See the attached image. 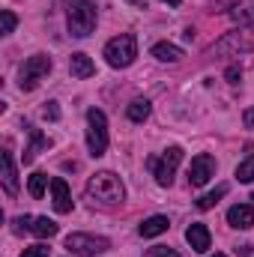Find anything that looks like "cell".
Returning a JSON list of instances; mask_svg holds the SVG:
<instances>
[{
	"mask_svg": "<svg viewBox=\"0 0 254 257\" xmlns=\"http://www.w3.org/2000/svg\"><path fill=\"white\" fill-rule=\"evenodd\" d=\"M236 251H239L242 257H251V245H242V248H236Z\"/></svg>",
	"mask_w": 254,
	"mask_h": 257,
	"instance_id": "cell-30",
	"label": "cell"
},
{
	"mask_svg": "<svg viewBox=\"0 0 254 257\" xmlns=\"http://www.w3.org/2000/svg\"><path fill=\"white\" fill-rule=\"evenodd\" d=\"M227 224L239 227V230L254 227V203H236V206H230L227 209Z\"/></svg>",
	"mask_w": 254,
	"mask_h": 257,
	"instance_id": "cell-9",
	"label": "cell"
},
{
	"mask_svg": "<svg viewBox=\"0 0 254 257\" xmlns=\"http://www.w3.org/2000/svg\"><path fill=\"white\" fill-rule=\"evenodd\" d=\"M186 242H189L194 251H209V245H212V236H209V227L206 224H189V230H186Z\"/></svg>",
	"mask_w": 254,
	"mask_h": 257,
	"instance_id": "cell-10",
	"label": "cell"
},
{
	"mask_svg": "<svg viewBox=\"0 0 254 257\" xmlns=\"http://www.w3.org/2000/svg\"><path fill=\"white\" fill-rule=\"evenodd\" d=\"M126 114H129L132 123H144V120L150 117V102H147V99H135V102L129 105Z\"/></svg>",
	"mask_w": 254,
	"mask_h": 257,
	"instance_id": "cell-19",
	"label": "cell"
},
{
	"mask_svg": "<svg viewBox=\"0 0 254 257\" xmlns=\"http://www.w3.org/2000/svg\"><path fill=\"white\" fill-rule=\"evenodd\" d=\"M12 224H15V233H24V230L33 227V218H30V215H21V218H15Z\"/></svg>",
	"mask_w": 254,
	"mask_h": 257,
	"instance_id": "cell-27",
	"label": "cell"
},
{
	"mask_svg": "<svg viewBox=\"0 0 254 257\" xmlns=\"http://www.w3.org/2000/svg\"><path fill=\"white\" fill-rule=\"evenodd\" d=\"M251 200H254V194H251Z\"/></svg>",
	"mask_w": 254,
	"mask_h": 257,
	"instance_id": "cell-34",
	"label": "cell"
},
{
	"mask_svg": "<svg viewBox=\"0 0 254 257\" xmlns=\"http://www.w3.org/2000/svg\"><path fill=\"white\" fill-rule=\"evenodd\" d=\"M224 194H227V186H218L215 192H206L200 200H197V209H212V206H215V203H218Z\"/></svg>",
	"mask_w": 254,
	"mask_h": 257,
	"instance_id": "cell-20",
	"label": "cell"
},
{
	"mask_svg": "<svg viewBox=\"0 0 254 257\" xmlns=\"http://www.w3.org/2000/svg\"><path fill=\"white\" fill-rule=\"evenodd\" d=\"M0 21H3V33L9 36L12 30H15V24H18V18H15V12H9V9H3V15H0Z\"/></svg>",
	"mask_w": 254,
	"mask_h": 257,
	"instance_id": "cell-23",
	"label": "cell"
},
{
	"mask_svg": "<svg viewBox=\"0 0 254 257\" xmlns=\"http://www.w3.org/2000/svg\"><path fill=\"white\" fill-rule=\"evenodd\" d=\"M135 57H138V42H135L132 33H120V36H114V39L105 45V60L114 66V69L132 66Z\"/></svg>",
	"mask_w": 254,
	"mask_h": 257,
	"instance_id": "cell-3",
	"label": "cell"
},
{
	"mask_svg": "<svg viewBox=\"0 0 254 257\" xmlns=\"http://www.w3.org/2000/svg\"><path fill=\"white\" fill-rule=\"evenodd\" d=\"M42 117H45V120H51V123H54V120H60V108H57V102H48V105L42 108Z\"/></svg>",
	"mask_w": 254,
	"mask_h": 257,
	"instance_id": "cell-26",
	"label": "cell"
},
{
	"mask_svg": "<svg viewBox=\"0 0 254 257\" xmlns=\"http://www.w3.org/2000/svg\"><path fill=\"white\" fill-rule=\"evenodd\" d=\"M144 257H180V254H177L174 248H168V245H153Z\"/></svg>",
	"mask_w": 254,
	"mask_h": 257,
	"instance_id": "cell-24",
	"label": "cell"
},
{
	"mask_svg": "<svg viewBox=\"0 0 254 257\" xmlns=\"http://www.w3.org/2000/svg\"><path fill=\"white\" fill-rule=\"evenodd\" d=\"M57 221H51L48 215H42V218H33V227H30V233L33 236H39V239H51V236H57Z\"/></svg>",
	"mask_w": 254,
	"mask_h": 257,
	"instance_id": "cell-17",
	"label": "cell"
},
{
	"mask_svg": "<svg viewBox=\"0 0 254 257\" xmlns=\"http://www.w3.org/2000/svg\"><path fill=\"white\" fill-rule=\"evenodd\" d=\"M215 257H227V254H215Z\"/></svg>",
	"mask_w": 254,
	"mask_h": 257,
	"instance_id": "cell-33",
	"label": "cell"
},
{
	"mask_svg": "<svg viewBox=\"0 0 254 257\" xmlns=\"http://www.w3.org/2000/svg\"><path fill=\"white\" fill-rule=\"evenodd\" d=\"M239 78H242V69H239V66H230V69H227V81H230V84H236Z\"/></svg>",
	"mask_w": 254,
	"mask_h": 257,
	"instance_id": "cell-28",
	"label": "cell"
},
{
	"mask_svg": "<svg viewBox=\"0 0 254 257\" xmlns=\"http://www.w3.org/2000/svg\"><path fill=\"white\" fill-rule=\"evenodd\" d=\"M162 3H168V6H180L183 0H162Z\"/></svg>",
	"mask_w": 254,
	"mask_h": 257,
	"instance_id": "cell-32",
	"label": "cell"
},
{
	"mask_svg": "<svg viewBox=\"0 0 254 257\" xmlns=\"http://www.w3.org/2000/svg\"><path fill=\"white\" fill-rule=\"evenodd\" d=\"M66 21L69 33L84 39L96 30V3L93 0H66Z\"/></svg>",
	"mask_w": 254,
	"mask_h": 257,
	"instance_id": "cell-1",
	"label": "cell"
},
{
	"mask_svg": "<svg viewBox=\"0 0 254 257\" xmlns=\"http://www.w3.org/2000/svg\"><path fill=\"white\" fill-rule=\"evenodd\" d=\"M69 72H72V78H93L96 75V66L93 60L87 57V54H72V60H69Z\"/></svg>",
	"mask_w": 254,
	"mask_h": 257,
	"instance_id": "cell-13",
	"label": "cell"
},
{
	"mask_svg": "<svg viewBox=\"0 0 254 257\" xmlns=\"http://www.w3.org/2000/svg\"><path fill=\"white\" fill-rule=\"evenodd\" d=\"M236 180H239V183H254V156H248L245 162H239V168H236Z\"/></svg>",
	"mask_w": 254,
	"mask_h": 257,
	"instance_id": "cell-22",
	"label": "cell"
},
{
	"mask_svg": "<svg viewBox=\"0 0 254 257\" xmlns=\"http://www.w3.org/2000/svg\"><path fill=\"white\" fill-rule=\"evenodd\" d=\"M48 72H51V57H45V54H33L27 63L21 66V90H33Z\"/></svg>",
	"mask_w": 254,
	"mask_h": 257,
	"instance_id": "cell-7",
	"label": "cell"
},
{
	"mask_svg": "<svg viewBox=\"0 0 254 257\" xmlns=\"http://www.w3.org/2000/svg\"><path fill=\"white\" fill-rule=\"evenodd\" d=\"M180 162H183V150H180V147H168L162 159H150V168H153V174H156V183H159V186H171V183H174V174H177V168H180Z\"/></svg>",
	"mask_w": 254,
	"mask_h": 257,
	"instance_id": "cell-5",
	"label": "cell"
},
{
	"mask_svg": "<svg viewBox=\"0 0 254 257\" xmlns=\"http://www.w3.org/2000/svg\"><path fill=\"white\" fill-rule=\"evenodd\" d=\"M51 194H54V209H57L60 215L72 212V194H69V186H66V180L54 177V180H51Z\"/></svg>",
	"mask_w": 254,
	"mask_h": 257,
	"instance_id": "cell-11",
	"label": "cell"
},
{
	"mask_svg": "<svg viewBox=\"0 0 254 257\" xmlns=\"http://www.w3.org/2000/svg\"><path fill=\"white\" fill-rule=\"evenodd\" d=\"M108 245L111 242L105 236H93V233H69L66 236V248L78 257H93V254H99V251H105Z\"/></svg>",
	"mask_w": 254,
	"mask_h": 257,
	"instance_id": "cell-6",
	"label": "cell"
},
{
	"mask_svg": "<svg viewBox=\"0 0 254 257\" xmlns=\"http://www.w3.org/2000/svg\"><path fill=\"white\" fill-rule=\"evenodd\" d=\"M245 126L254 128V108H248V111H245Z\"/></svg>",
	"mask_w": 254,
	"mask_h": 257,
	"instance_id": "cell-29",
	"label": "cell"
},
{
	"mask_svg": "<svg viewBox=\"0 0 254 257\" xmlns=\"http://www.w3.org/2000/svg\"><path fill=\"white\" fill-rule=\"evenodd\" d=\"M168 227H171V221H168L165 215H153V218H147V221L138 227V233H141L144 239H153V236H162Z\"/></svg>",
	"mask_w": 254,
	"mask_h": 257,
	"instance_id": "cell-14",
	"label": "cell"
},
{
	"mask_svg": "<svg viewBox=\"0 0 254 257\" xmlns=\"http://www.w3.org/2000/svg\"><path fill=\"white\" fill-rule=\"evenodd\" d=\"M123 183H120V177L117 174H111V171H102V174H96V177H90V183H87V197L96 203H120L123 200Z\"/></svg>",
	"mask_w": 254,
	"mask_h": 257,
	"instance_id": "cell-2",
	"label": "cell"
},
{
	"mask_svg": "<svg viewBox=\"0 0 254 257\" xmlns=\"http://www.w3.org/2000/svg\"><path fill=\"white\" fill-rule=\"evenodd\" d=\"M215 177V159L209 156V153H200V156H194L189 165V183L194 189H200V186H206L209 180Z\"/></svg>",
	"mask_w": 254,
	"mask_h": 257,
	"instance_id": "cell-8",
	"label": "cell"
},
{
	"mask_svg": "<svg viewBox=\"0 0 254 257\" xmlns=\"http://www.w3.org/2000/svg\"><path fill=\"white\" fill-rule=\"evenodd\" d=\"M45 186H48V177H45L42 171H36V174L30 177V186H27V189H30V197H36V200H39V197L45 194Z\"/></svg>",
	"mask_w": 254,
	"mask_h": 257,
	"instance_id": "cell-21",
	"label": "cell"
},
{
	"mask_svg": "<svg viewBox=\"0 0 254 257\" xmlns=\"http://www.w3.org/2000/svg\"><path fill=\"white\" fill-rule=\"evenodd\" d=\"M153 57L162 60V63H177L183 57V48H177L171 42H159V45H153Z\"/></svg>",
	"mask_w": 254,
	"mask_h": 257,
	"instance_id": "cell-16",
	"label": "cell"
},
{
	"mask_svg": "<svg viewBox=\"0 0 254 257\" xmlns=\"http://www.w3.org/2000/svg\"><path fill=\"white\" fill-rule=\"evenodd\" d=\"M87 147H90V156L93 159H99V156H105V150H108V120H105V114L99 111V108H90L87 111Z\"/></svg>",
	"mask_w": 254,
	"mask_h": 257,
	"instance_id": "cell-4",
	"label": "cell"
},
{
	"mask_svg": "<svg viewBox=\"0 0 254 257\" xmlns=\"http://www.w3.org/2000/svg\"><path fill=\"white\" fill-rule=\"evenodd\" d=\"M42 147H48V138L39 132V128H30V147L24 150V165H30L36 156H39V150Z\"/></svg>",
	"mask_w": 254,
	"mask_h": 257,
	"instance_id": "cell-18",
	"label": "cell"
},
{
	"mask_svg": "<svg viewBox=\"0 0 254 257\" xmlns=\"http://www.w3.org/2000/svg\"><path fill=\"white\" fill-rule=\"evenodd\" d=\"M129 3H132V6H141V9L147 6V0H129Z\"/></svg>",
	"mask_w": 254,
	"mask_h": 257,
	"instance_id": "cell-31",
	"label": "cell"
},
{
	"mask_svg": "<svg viewBox=\"0 0 254 257\" xmlns=\"http://www.w3.org/2000/svg\"><path fill=\"white\" fill-rule=\"evenodd\" d=\"M230 21H233V24H242V27L254 24V0H239V3L230 9Z\"/></svg>",
	"mask_w": 254,
	"mask_h": 257,
	"instance_id": "cell-15",
	"label": "cell"
},
{
	"mask_svg": "<svg viewBox=\"0 0 254 257\" xmlns=\"http://www.w3.org/2000/svg\"><path fill=\"white\" fill-rule=\"evenodd\" d=\"M0 162H3V186H6V194L15 197L18 194V174H15L12 153H0Z\"/></svg>",
	"mask_w": 254,
	"mask_h": 257,
	"instance_id": "cell-12",
	"label": "cell"
},
{
	"mask_svg": "<svg viewBox=\"0 0 254 257\" xmlns=\"http://www.w3.org/2000/svg\"><path fill=\"white\" fill-rule=\"evenodd\" d=\"M21 257H48V245H30V248H24L21 251Z\"/></svg>",
	"mask_w": 254,
	"mask_h": 257,
	"instance_id": "cell-25",
	"label": "cell"
}]
</instances>
